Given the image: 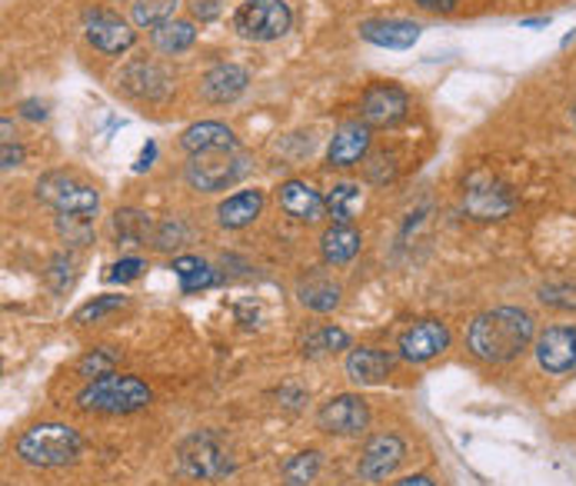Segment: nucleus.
Listing matches in <instances>:
<instances>
[{
	"instance_id": "nucleus-1",
	"label": "nucleus",
	"mask_w": 576,
	"mask_h": 486,
	"mask_svg": "<svg viewBox=\"0 0 576 486\" xmlns=\"http://www.w3.org/2000/svg\"><path fill=\"white\" fill-rule=\"evenodd\" d=\"M533 340V317L520 307H496L466 327V350L483 363H506Z\"/></svg>"
},
{
	"instance_id": "nucleus-2",
	"label": "nucleus",
	"mask_w": 576,
	"mask_h": 486,
	"mask_svg": "<svg viewBox=\"0 0 576 486\" xmlns=\"http://www.w3.org/2000/svg\"><path fill=\"white\" fill-rule=\"evenodd\" d=\"M84 453V436L68 423H38L18 440V456L31 466H68Z\"/></svg>"
},
{
	"instance_id": "nucleus-3",
	"label": "nucleus",
	"mask_w": 576,
	"mask_h": 486,
	"mask_svg": "<svg viewBox=\"0 0 576 486\" xmlns=\"http://www.w3.org/2000/svg\"><path fill=\"white\" fill-rule=\"evenodd\" d=\"M151 400H154L151 386L141 376H127V373H107L101 380H91L78 393V406L97 410V413H134V410H144Z\"/></svg>"
},
{
	"instance_id": "nucleus-4",
	"label": "nucleus",
	"mask_w": 576,
	"mask_h": 486,
	"mask_svg": "<svg viewBox=\"0 0 576 486\" xmlns=\"http://www.w3.org/2000/svg\"><path fill=\"white\" fill-rule=\"evenodd\" d=\"M294 24V14L287 8V0H244L234 14V31L244 41H280Z\"/></svg>"
},
{
	"instance_id": "nucleus-5",
	"label": "nucleus",
	"mask_w": 576,
	"mask_h": 486,
	"mask_svg": "<svg viewBox=\"0 0 576 486\" xmlns=\"http://www.w3.org/2000/svg\"><path fill=\"white\" fill-rule=\"evenodd\" d=\"M247 174V157L234 147V151H204V154H191L187 164V184L200 194H217L227 190L230 184H237Z\"/></svg>"
},
{
	"instance_id": "nucleus-6",
	"label": "nucleus",
	"mask_w": 576,
	"mask_h": 486,
	"mask_svg": "<svg viewBox=\"0 0 576 486\" xmlns=\"http://www.w3.org/2000/svg\"><path fill=\"white\" fill-rule=\"evenodd\" d=\"M177 466L191 479H217L230 473V459L224 456L217 436L210 430H197L177 446Z\"/></svg>"
},
{
	"instance_id": "nucleus-7",
	"label": "nucleus",
	"mask_w": 576,
	"mask_h": 486,
	"mask_svg": "<svg viewBox=\"0 0 576 486\" xmlns=\"http://www.w3.org/2000/svg\"><path fill=\"white\" fill-rule=\"evenodd\" d=\"M38 197L51 204L58 214H78V217H94L101 207V194L68 174H48L38 184Z\"/></svg>"
},
{
	"instance_id": "nucleus-8",
	"label": "nucleus",
	"mask_w": 576,
	"mask_h": 486,
	"mask_svg": "<svg viewBox=\"0 0 576 486\" xmlns=\"http://www.w3.org/2000/svg\"><path fill=\"white\" fill-rule=\"evenodd\" d=\"M367 423H370V406L357 393L333 396L317 413V426L323 433H337V436H357V433L367 430Z\"/></svg>"
},
{
	"instance_id": "nucleus-9",
	"label": "nucleus",
	"mask_w": 576,
	"mask_h": 486,
	"mask_svg": "<svg viewBox=\"0 0 576 486\" xmlns=\"http://www.w3.org/2000/svg\"><path fill=\"white\" fill-rule=\"evenodd\" d=\"M84 31H88V41L101 51V54H111V58H121L134 48L137 34L131 31V24H124L117 14L111 11H91L84 18Z\"/></svg>"
},
{
	"instance_id": "nucleus-10",
	"label": "nucleus",
	"mask_w": 576,
	"mask_h": 486,
	"mask_svg": "<svg viewBox=\"0 0 576 486\" xmlns=\"http://www.w3.org/2000/svg\"><path fill=\"white\" fill-rule=\"evenodd\" d=\"M360 111H363V121L367 127H393L407 117L410 111V101L400 87L393 84H373L363 101H360Z\"/></svg>"
},
{
	"instance_id": "nucleus-11",
	"label": "nucleus",
	"mask_w": 576,
	"mask_h": 486,
	"mask_svg": "<svg viewBox=\"0 0 576 486\" xmlns=\"http://www.w3.org/2000/svg\"><path fill=\"white\" fill-rule=\"evenodd\" d=\"M450 347V330L440 320H420L400 337V356L410 363H426Z\"/></svg>"
},
{
	"instance_id": "nucleus-12",
	"label": "nucleus",
	"mask_w": 576,
	"mask_h": 486,
	"mask_svg": "<svg viewBox=\"0 0 576 486\" xmlns=\"http://www.w3.org/2000/svg\"><path fill=\"white\" fill-rule=\"evenodd\" d=\"M403 453H407V446H403L400 436H393V433H377V436L363 446V456H360V476L370 479V483L387 479V476L400 466Z\"/></svg>"
},
{
	"instance_id": "nucleus-13",
	"label": "nucleus",
	"mask_w": 576,
	"mask_h": 486,
	"mask_svg": "<svg viewBox=\"0 0 576 486\" xmlns=\"http://www.w3.org/2000/svg\"><path fill=\"white\" fill-rule=\"evenodd\" d=\"M536 360L553 376L573 370L576 366V330L573 327H549L536 340Z\"/></svg>"
},
{
	"instance_id": "nucleus-14",
	"label": "nucleus",
	"mask_w": 576,
	"mask_h": 486,
	"mask_svg": "<svg viewBox=\"0 0 576 486\" xmlns=\"http://www.w3.org/2000/svg\"><path fill=\"white\" fill-rule=\"evenodd\" d=\"M121 87L131 94V97H141V101H161L171 94V77L167 71H161L157 64H147V61H137L131 68L121 71Z\"/></svg>"
},
{
	"instance_id": "nucleus-15",
	"label": "nucleus",
	"mask_w": 576,
	"mask_h": 486,
	"mask_svg": "<svg viewBox=\"0 0 576 486\" xmlns=\"http://www.w3.org/2000/svg\"><path fill=\"white\" fill-rule=\"evenodd\" d=\"M360 38L377 44V48H387V51H407L420 41V24L413 21H400V18H390V21H363L360 24Z\"/></svg>"
},
{
	"instance_id": "nucleus-16",
	"label": "nucleus",
	"mask_w": 576,
	"mask_h": 486,
	"mask_svg": "<svg viewBox=\"0 0 576 486\" xmlns=\"http://www.w3.org/2000/svg\"><path fill=\"white\" fill-rule=\"evenodd\" d=\"M247 84H250V74L244 68H237V64H217V68H210L204 74L200 94L210 104H230V101H237L247 91Z\"/></svg>"
},
{
	"instance_id": "nucleus-17",
	"label": "nucleus",
	"mask_w": 576,
	"mask_h": 486,
	"mask_svg": "<svg viewBox=\"0 0 576 486\" xmlns=\"http://www.w3.org/2000/svg\"><path fill=\"white\" fill-rule=\"evenodd\" d=\"M367 151H370V127L343 124V127H337V134L330 141L327 161H330V167H353L367 157Z\"/></svg>"
},
{
	"instance_id": "nucleus-18",
	"label": "nucleus",
	"mask_w": 576,
	"mask_h": 486,
	"mask_svg": "<svg viewBox=\"0 0 576 486\" xmlns=\"http://www.w3.org/2000/svg\"><path fill=\"white\" fill-rule=\"evenodd\" d=\"M277 200H280V207H284L294 220H300V224L320 220V217H323V207H327V200H323L310 184H304V180H287V184H280Z\"/></svg>"
},
{
	"instance_id": "nucleus-19",
	"label": "nucleus",
	"mask_w": 576,
	"mask_h": 486,
	"mask_svg": "<svg viewBox=\"0 0 576 486\" xmlns=\"http://www.w3.org/2000/svg\"><path fill=\"white\" fill-rule=\"evenodd\" d=\"M390 370H393V356L383 350H373V347H357L347 356V376L360 386L383 383L390 376Z\"/></svg>"
},
{
	"instance_id": "nucleus-20",
	"label": "nucleus",
	"mask_w": 576,
	"mask_h": 486,
	"mask_svg": "<svg viewBox=\"0 0 576 486\" xmlns=\"http://www.w3.org/2000/svg\"><path fill=\"white\" fill-rule=\"evenodd\" d=\"M184 151L187 154H204V151H234L237 147V137L227 124H217V121H204V124H194L184 131L181 137Z\"/></svg>"
},
{
	"instance_id": "nucleus-21",
	"label": "nucleus",
	"mask_w": 576,
	"mask_h": 486,
	"mask_svg": "<svg viewBox=\"0 0 576 486\" xmlns=\"http://www.w3.org/2000/svg\"><path fill=\"white\" fill-rule=\"evenodd\" d=\"M260 210H264V194L260 190H240V194H230L217 207V220L227 230H240V227L254 224L260 217Z\"/></svg>"
},
{
	"instance_id": "nucleus-22",
	"label": "nucleus",
	"mask_w": 576,
	"mask_h": 486,
	"mask_svg": "<svg viewBox=\"0 0 576 486\" xmlns=\"http://www.w3.org/2000/svg\"><path fill=\"white\" fill-rule=\"evenodd\" d=\"M360 230H353L350 224H333L323 237H320V254L330 267H343L360 254Z\"/></svg>"
},
{
	"instance_id": "nucleus-23",
	"label": "nucleus",
	"mask_w": 576,
	"mask_h": 486,
	"mask_svg": "<svg viewBox=\"0 0 576 486\" xmlns=\"http://www.w3.org/2000/svg\"><path fill=\"white\" fill-rule=\"evenodd\" d=\"M510 207H513V200H510L506 190L496 187V184L480 187V180H473L470 190H466V210H470L473 217H480V220L503 217V214H510Z\"/></svg>"
},
{
	"instance_id": "nucleus-24",
	"label": "nucleus",
	"mask_w": 576,
	"mask_h": 486,
	"mask_svg": "<svg viewBox=\"0 0 576 486\" xmlns=\"http://www.w3.org/2000/svg\"><path fill=\"white\" fill-rule=\"evenodd\" d=\"M297 297L304 307L317 310V313H330L340 303V283L330 280L327 273H310L307 280H300Z\"/></svg>"
},
{
	"instance_id": "nucleus-25",
	"label": "nucleus",
	"mask_w": 576,
	"mask_h": 486,
	"mask_svg": "<svg viewBox=\"0 0 576 486\" xmlns=\"http://www.w3.org/2000/svg\"><path fill=\"white\" fill-rule=\"evenodd\" d=\"M177 4H181V0H134V4H131V18H134L137 28L157 31L161 24L174 21Z\"/></svg>"
},
{
	"instance_id": "nucleus-26",
	"label": "nucleus",
	"mask_w": 576,
	"mask_h": 486,
	"mask_svg": "<svg viewBox=\"0 0 576 486\" xmlns=\"http://www.w3.org/2000/svg\"><path fill=\"white\" fill-rule=\"evenodd\" d=\"M174 273L181 277V290L184 293H197V290H207V287H214L220 277L204 263V260H197V257H177L174 260Z\"/></svg>"
},
{
	"instance_id": "nucleus-27",
	"label": "nucleus",
	"mask_w": 576,
	"mask_h": 486,
	"mask_svg": "<svg viewBox=\"0 0 576 486\" xmlns=\"http://www.w3.org/2000/svg\"><path fill=\"white\" fill-rule=\"evenodd\" d=\"M194 41H197V31H194V24H187V21H167V24H161V28L154 31V48L164 51V54H181V51H187Z\"/></svg>"
},
{
	"instance_id": "nucleus-28",
	"label": "nucleus",
	"mask_w": 576,
	"mask_h": 486,
	"mask_svg": "<svg viewBox=\"0 0 576 486\" xmlns=\"http://www.w3.org/2000/svg\"><path fill=\"white\" fill-rule=\"evenodd\" d=\"M357 210H360V187L357 184H337L327 194V214L333 224H350Z\"/></svg>"
},
{
	"instance_id": "nucleus-29",
	"label": "nucleus",
	"mask_w": 576,
	"mask_h": 486,
	"mask_svg": "<svg viewBox=\"0 0 576 486\" xmlns=\"http://www.w3.org/2000/svg\"><path fill=\"white\" fill-rule=\"evenodd\" d=\"M114 230H117V240L124 247H137L147 240V230H151V220L137 210H117L114 214Z\"/></svg>"
},
{
	"instance_id": "nucleus-30",
	"label": "nucleus",
	"mask_w": 576,
	"mask_h": 486,
	"mask_svg": "<svg viewBox=\"0 0 576 486\" xmlns=\"http://www.w3.org/2000/svg\"><path fill=\"white\" fill-rule=\"evenodd\" d=\"M317 469H320V453L307 449V453H297V456L287 459L284 479H287V486H307V483H313Z\"/></svg>"
},
{
	"instance_id": "nucleus-31",
	"label": "nucleus",
	"mask_w": 576,
	"mask_h": 486,
	"mask_svg": "<svg viewBox=\"0 0 576 486\" xmlns=\"http://www.w3.org/2000/svg\"><path fill=\"white\" fill-rule=\"evenodd\" d=\"M350 347V337L337 327H323L317 333H310L304 340V353L307 356H320V353H330V350H347Z\"/></svg>"
},
{
	"instance_id": "nucleus-32",
	"label": "nucleus",
	"mask_w": 576,
	"mask_h": 486,
	"mask_svg": "<svg viewBox=\"0 0 576 486\" xmlns=\"http://www.w3.org/2000/svg\"><path fill=\"white\" fill-rule=\"evenodd\" d=\"M58 230L68 244L74 247H88L94 240V224L91 217H78V214H58Z\"/></svg>"
},
{
	"instance_id": "nucleus-33",
	"label": "nucleus",
	"mask_w": 576,
	"mask_h": 486,
	"mask_svg": "<svg viewBox=\"0 0 576 486\" xmlns=\"http://www.w3.org/2000/svg\"><path fill=\"white\" fill-rule=\"evenodd\" d=\"M114 366H117V353L107 350V347L104 350H91V353H84L78 360V373L88 376V380H101V376L114 373Z\"/></svg>"
},
{
	"instance_id": "nucleus-34",
	"label": "nucleus",
	"mask_w": 576,
	"mask_h": 486,
	"mask_svg": "<svg viewBox=\"0 0 576 486\" xmlns=\"http://www.w3.org/2000/svg\"><path fill=\"white\" fill-rule=\"evenodd\" d=\"M124 307H127V297H97L74 313V323H101L104 317H111Z\"/></svg>"
},
{
	"instance_id": "nucleus-35",
	"label": "nucleus",
	"mask_w": 576,
	"mask_h": 486,
	"mask_svg": "<svg viewBox=\"0 0 576 486\" xmlns=\"http://www.w3.org/2000/svg\"><path fill=\"white\" fill-rule=\"evenodd\" d=\"M539 300L556 310H576V287L573 283H543Z\"/></svg>"
},
{
	"instance_id": "nucleus-36",
	"label": "nucleus",
	"mask_w": 576,
	"mask_h": 486,
	"mask_svg": "<svg viewBox=\"0 0 576 486\" xmlns=\"http://www.w3.org/2000/svg\"><path fill=\"white\" fill-rule=\"evenodd\" d=\"M74 257H68V254H61V257H54L51 260V270H48V283L58 290V293H68V287L74 283Z\"/></svg>"
},
{
	"instance_id": "nucleus-37",
	"label": "nucleus",
	"mask_w": 576,
	"mask_h": 486,
	"mask_svg": "<svg viewBox=\"0 0 576 486\" xmlns=\"http://www.w3.org/2000/svg\"><path fill=\"white\" fill-rule=\"evenodd\" d=\"M141 273H144V260L127 257V260H121V263H114V267H111L107 280H114V283H131V280H137Z\"/></svg>"
},
{
	"instance_id": "nucleus-38",
	"label": "nucleus",
	"mask_w": 576,
	"mask_h": 486,
	"mask_svg": "<svg viewBox=\"0 0 576 486\" xmlns=\"http://www.w3.org/2000/svg\"><path fill=\"white\" fill-rule=\"evenodd\" d=\"M4 170H14V167H21V161H24V151L14 144V134H11V121L4 117Z\"/></svg>"
},
{
	"instance_id": "nucleus-39",
	"label": "nucleus",
	"mask_w": 576,
	"mask_h": 486,
	"mask_svg": "<svg viewBox=\"0 0 576 486\" xmlns=\"http://www.w3.org/2000/svg\"><path fill=\"white\" fill-rule=\"evenodd\" d=\"M181 237H184V227H181V224H164V227L157 230V247H161V250H171V247H177Z\"/></svg>"
},
{
	"instance_id": "nucleus-40",
	"label": "nucleus",
	"mask_w": 576,
	"mask_h": 486,
	"mask_svg": "<svg viewBox=\"0 0 576 486\" xmlns=\"http://www.w3.org/2000/svg\"><path fill=\"white\" fill-rule=\"evenodd\" d=\"M194 14L200 21H214L220 14V8H217V0H194Z\"/></svg>"
},
{
	"instance_id": "nucleus-41",
	"label": "nucleus",
	"mask_w": 576,
	"mask_h": 486,
	"mask_svg": "<svg viewBox=\"0 0 576 486\" xmlns=\"http://www.w3.org/2000/svg\"><path fill=\"white\" fill-rule=\"evenodd\" d=\"M416 4L426 8V11H453L456 0H416Z\"/></svg>"
},
{
	"instance_id": "nucleus-42",
	"label": "nucleus",
	"mask_w": 576,
	"mask_h": 486,
	"mask_svg": "<svg viewBox=\"0 0 576 486\" xmlns=\"http://www.w3.org/2000/svg\"><path fill=\"white\" fill-rule=\"evenodd\" d=\"M154 154H157V147H154V144H147V147H144V154H141V161H137V170H147V167H151V161H154Z\"/></svg>"
},
{
	"instance_id": "nucleus-43",
	"label": "nucleus",
	"mask_w": 576,
	"mask_h": 486,
	"mask_svg": "<svg viewBox=\"0 0 576 486\" xmlns=\"http://www.w3.org/2000/svg\"><path fill=\"white\" fill-rule=\"evenodd\" d=\"M393 486H433V479H426V476H407V479H400Z\"/></svg>"
},
{
	"instance_id": "nucleus-44",
	"label": "nucleus",
	"mask_w": 576,
	"mask_h": 486,
	"mask_svg": "<svg viewBox=\"0 0 576 486\" xmlns=\"http://www.w3.org/2000/svg\"><path fill=\"white\" fill-rule=\"evenodd\" d=\"M24 114H28L31 121H44V114H48V111H44V107L38 111V104H34V101H28V104H24Z\"/></svg>"
},
{
	"instance_id": "nucleus-45",
	"label": "nucleus",
	"mask_w": 576,
	"mask_h": 486,
	"mask_svg": "<svg viewBox=\"0 0 576 486\" xmlns=\"http://www.w3.org/2000/svg\"><path fill=\"white\" fill-rule=\"evenodd\" d=\"M573 131H576V107H573Z\"/></svg>"
}]
</instances>
